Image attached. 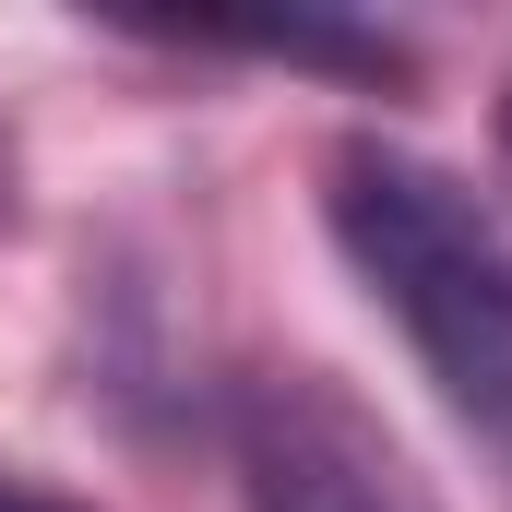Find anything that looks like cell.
<instances>
[{"label": "cell", "mask_w": 512, "mask_h": 512, "mask_svg": "<svg viewBox=\"0 0 512 512\" xmlns=\"http://www.w3.org/2000/svg\"><path fill=\"white\" fill-rule=\"evenodd\" d=\"M322 227L382 298V322L417 346L429 393L477 441H512V227L441 155L382 131H346L322 155Z\"/></svg>", "instance_id": "obj_1"}, {"label": "cell", "mask_w": 512, "mask_h": 512, "mask_svg": "<svg viewBox=\"0 0 512 512\" xmlns=\"http://www.w3.org/2000/svg\"><path fill=\"white\" fill-rule=\"evenodd\" d=\"M239 489L251 512H441L417 453L322 370L239 382Z\"/></svg>", "instance_id": "obj_2"}, {"label": "cell", "mask_w": 512, "mask_h": 512, "mask_svg": "<svg viewBox=\"0 0 512 512\" xmlns=\"http://www.w3.org/2000/svg\"><path fill=\"white\" fill-rule=\"evenodd\" d=\"M167 36H191V48H251V60H322V72H358V84L405 72V48H393L382 24H346V12H191V24H167Z\"/></svg>", "instance_id": "obj_3"}, {"label": "cell", "mask_w": 512, "mask_h": 512, "mask_svg": "<svg viewBox=\"0 0 512 512\" xmlns=\"http://www.w3.org/2000/svg\"><path fill=\"white\" fill-rule=\"evenodd\" d=\"M0 512H84V501H60V489H36V477H12V465H0Z\"/></svg>", "instance_id": "obj_4"}, {"label": "cell", "mask_w": 512, "mask_h": 512, "mask_svg": "<svg viewBox=\"0 0 512 512\" xmlns=\"http://www.w3.org/2000/svg\"><path fill=\"white\" fill-rule=\"evenodd\" d=\"M0 227H12V143H0Z\"/></svg>", "instance_id": "obj_5"}, {"label": "cell", "mask_w": 512, "mask_h": 512, "mask_svg": "<svg viewBox=\"0 0 512 512\" xmlns=\"http://www.w3.org/2000/svg\"><path fill=\"white\" fill-rule=\"evenodd\" d=\"M501 143H512V108H501Z\"/></svg>", "instance_id": "obj_6"}]
</instances>
